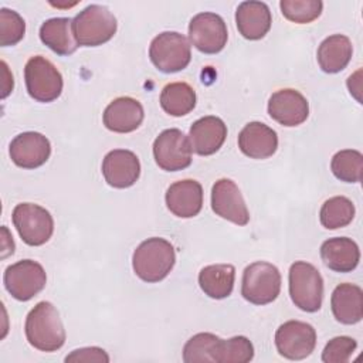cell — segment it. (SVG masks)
Here are the masks:
<instances>
[{"mask_svg": "<svg viewBox=\"0 0 363 363\" xmlns=\"http://www.w3.org/2000/svg\"><path fill=\"white\" fill-rule=\"evenodd\" d=\"M24 329L28 343L41 352H55L65 343L62 320L51 302H38L28 312Z\"/></svg>", "mask_w": 363, "mask_h": 363, "instance_id": "6da1fadb", "label": "cell"}, {"mask_svg": "<svg viewBox=\"0 0 363 363\" xmlns=\"http://www.w3.org/2000/svg\"><path fill=\"white\" fill-rule=\"evenodd\" d=\"M176 262L173 245L160 237L142 241L132 257L135 274L145 282H159L169 275Z\"/></svg>", "mask_w": 363, "mask_h": 363, "instance_id": "7a4b0ae2", "label": "cell"}, {"mask_svg": "<svg viewBox=\"0 0 363 363\" xmlns=\"http://www.w3.org/2000/svg\"><path fill=\"white\" fill-rule=\"evenodd\" d=\"M115 16L101 4H91L72 18V30L78 45L98 47L108 43L116 33Z\"/></svg>", "mask_w": 363, "mask_h": 363, "instance_id": "3957f363", "label": "cell"}, {"mask_svg": "<svg viewBox=\"0 0 363 363\" xmlns=\"http://www.w3.org/2000/svg\"><path fill=\"white\" fill-rule=\"evenodd\" d=\"M289 295L295 306L316 312L322 306L323 279L320 272L306 261H296L289 268Z\"/></svg>", "mask_w": 363, "mask_h": 363, "instance_id": "277c9868", "label": "cell"}, {"mask_svg": "<svg viewBox=\"0 0 363 363\" xmlns=\"http://www.w3.org/2000/svg\"><path fill=\"white\" fill-rule=\"evenodd\" d=\"M281 291L279 269L265 261L250 264L242 272L241 295L254 305H267L275 301Z\"/></svg>", "mask_w": 363, "mask_h": 363, "instance_id": "5b68a950", "label": "cell"}, {"mask_svg": "<svg viewBox=\"0 0 363 363\" xmlns=\"http://www.w3.org/2000/svg\"><path fill=\"white\" fill-rule=\"evenodd\" d=\"M152 64L164 74L184 69L191 60L189 40L176 31H163L156 35L149 47Z\"/></svg>", "mask_w": 363, "mask_h": 363, "instance_id": "8992f818", "label": "cell"}, {"mask_svg": "<svg viewBox=\"0 0 363 363\" xmlns=\"http://www.w3.org/2000/svg\"><path fill=\"white\" fill-rule=\"evenodd\" d=\"M24 79L28 95L38 102H51L62 92L61 72L43 55H34L27 61Z\"/></svg>", "mask_w": 363, "mask_h": 363, "instance_id": "52a82bcc", "label": "cell"}, {"mask_svg": "<svg viewBox=\"0 0 363 363\" xmlns=\"http://www.w3.org/2000/svg\"><path fill=\"white\" fill-rule=\"evenodd\" d=\"M13 224L21 240L31 247L45 244L54 231V220L48 210L34 203H20L14 207Z\"/></svg>", "mask_w": 363, "mask_h": 363, "instance_id": "ba28073f", "label": "cell"}, {"mask_svg": "<svg viewBox=\"0 0 363 363\" xmlns=\"http://www.w3.org/2000/svg\"><path fill=\"white\" fill-rule=\"evenodd\" d=\"M3 281L7 292L14 299L26 302L44 289L47 275L37 261L21 259L6 268Z\"/></svg>", "mask_w": 363, "mask_h": 363, "instance_id": "9c48e42d", "label": "cell"}, {"mask_svg": "<svg viewBox=\"0 0 363 363\" xmlns=\"http://www.w3.org/2000/svg\"><path fill=\"white\" fill-rule=\"evenodd\" d=\"M157 166L166 172H177L191 164V146L180 129H166L153 142Z\"/></svg>", "mask_w": 363, "mask_h": 363, "instance_id": "30bf717a", "label": "cell"}, {"mask_svg": "<svg viewBox=\"0 0 363 363\" xmlns=\"http://www.w3.org/2000/svg\"><path fill=\"white\" fill-rule=\"evenodd\" d=\"M275 346L281 356L289 360H302L313 352L316 332L306 322L288 320L277 329Z\"/></svg>", "mask_w": 363, "mask_h": 363, "instance_id": "8fae6325", "label": "cell"}, {"mask_svg": "<svg viewBox=\"0 0 363 363\" xmlns=\"http://www.w3.org/2000/svg\"><path fill=\"white\" fill-rule=\"evenodd\" d=\"M189 38L199 51L204 54H217L227 44V26L216 13H199L190 20Z\"/></svg>", "mask_w": 363, "mask_h": 363, "instance_id": "7c38bea8", "label": "cell"}, {"mask_svg": "<svg viewBox=\"0 0 363 363\" xmlns=\"http://www.w3.org/2000/svg\"><path fill=\"white\" fill-rule=\"evenodd\" d=\"M213 211L237 225H245L250 221V213L238 186L230 179H220L211 189Z\"/></svg>", "mask_w": 363, "mask_h": 363, "instance_id": "4fadbf2b", "label": "cell"}, {"mask_svg": "<svg viewBox=\"0 0 363 363\" xmlns=\"http://www.w3.org/2000/svg\"><path fill=\"white\" fill-rule=\"evenodd\" d=\"M268 113L282 126H298L306 121L309 104L299 91L284 88L271 95Z\"/></svg>", "mask_w": 363, "mask_h": 363, "instance_id": "5bb4252c", "label": "cell"}, {"mask_svg": "<svg viewBox=\"0 0 363 363\" xmlns=\"http://www.w3.org/2000/svg\"><path fill=\"white\" fill-rule=\"evenodd\" d=\"M11 162L23 169H35L43 166L51 155L50 140L38 132H23L10 143Z\"/></svg>", "mask_w": 363, "mask_h": 363, "instance_id": "9a60e30c", "label": "cell"}, {"mask_svg": "<svg viewBox=\"0 0 363 363\" xmlns=\"http://www.w3.org/2000/svg\"><path fill=\"white\" fill-rule=\"evenodd\" d=\"M102 174L109 186L126 189L133 186L139 179L140 162L132 150L113 149L104 157Z\"/></svg>", "mask_w": 363, "mask_h": 363, "instance_id": "2e32d148", "label": "cell"}, {"mask_svg": "<svg viewBox=\"0 0 363 363\" xmlns=\"http://www.w3.org/2000/svg\"><path fill=\"white\" fill-rule=\"evenodd\" d=\"M164 199L170 213L180 218H191L203 207V187L197 180H179L169 186Z\"/></svg>", "mask_w": 363, "mask_h": 363, "instance_id": "e0dca14e", "label": "cell"}, {"mask_svg": "<svg viewBox=\"0 0 363 363\" xmlns=\"http://www.w3.org/2000/svg\"><path fill=\"white\" fill-rule=\"evenodd\" d=\"M143 116V106L138 99L119 96L105 108L102 119L106 129L116 133H129L140 126Z\"/></svg>", "mask_w": 363, "mask_h": 363, "instance_id": "ac0fdd59", "label": "cell"}, {"mask_svg": "<svg viewBox=\"0 0 363 363\" xmlns=\"http://www.w3.org/2000/svg\"><path fill=\"white\" fill-rule=\"evenodd\" d=\"M227 138V126L218 116H204L197 119L189 132L191 150L200 156L216 153Z\"/></svg>", "mask_w": 363, "mask_h": 363, "instance_id": "d6986e66", "label": "cell"}, {"mask_svg": "<svg viewBox=\"0 0 363 363\" xmlns=\"http://www.w3.org/2000/svg\"><path fill=\"white\" fill-rule=\"evenodd\" d=\"M238 147L251 159H267L277 152V132L262 122H250L238 135Z\"/></svg>", "mask_w": 363, "mask_h": 363, "instance_id": "ffe728a7", "label": "cell"}, {"mask_svg": "<svg viewBox=\"0 0 363 363\" xmlns=\"http://www.w3.org/2000/svg\"><path fill=\"white\" fill-rule=\"evenodd\" d=\"M269 7L262 1H242L235 11V24L247 40H261L271 28Z\"/></svg>", "mask_w": 363, "mask_h": 363, "instance_id": "44dd1931", "label": "cell"}, {"mask_svg": "<svg viewBox=\"0 0 363 363\" xmlns=\"http://www.w3.org/2000/svg\"><path fill=\"white\" fill-rule=\"evenodd\" d=\"M320 258L335 272H352L360 261V250L352 238L335 237L323 241Z\"/></svg>", "mask_w": 363, "mask_h": 363, "instance_id": "7402d4cb", "label": "cell"}, {"mask_svg": "<svg viewBox=\"0 0 363 363\" xmlns=\"http://www.w3.org/2000/svg\"><path fill=\"white\" fill-rule=\"evenodd\" d=\"M330 308L337 322L354 325L363 318V291L354 284L337 285L330 296Z\"/></svg>", "mask_w": 363, "mask_h": 363, "instance_id": "603a6c76", "label": "cell"}, {"mask_svg": "<svg viewBox=\"0 0 363 363\" xmlns=\"http://www.w3.org/2000/svg\"><path fill=\"white\" fill-rule=\"evenodd\" d=\"M40 40L58 55H71L78 48L72 30V18L54 17L40 27Z\"/></svg>", "mask_w": 363, "mask_h": 363, "instance_id": "cb8c5ba5", "label": "cell"}, {"mask_svg": "<svg viewBox=\"0 0 363 363\" xmlns=\"http://www.w3.org/2000/svg\"><path fill=\"white\" fill-rule=\"evenodd\" d=\"M352 54L353 45L349 37L343 34H333L320 43L316 58L323 72L336 74L346 68Z\"/></svg>", "mask_w": 363, "mask_h": 363, "instance_id": "d4e9b609", "label": "cell"}, {"mask_svg": "<svg viewBox=\"0 0 363 363\" xmlns=\"http://www.w3.org/2000/svg\"><path fill=\"white\" fill-rule=\"evenodd\" d=\"M235 268L231 264H214L204 267L199 274L201 291L213 299H224L234 288Z\"/></svg>", "mask_w": 363, "mask_h": 363, "instance_id": "484cf974", "label": "cell"}, {"mask_svg": "<svg viewBox=\"0 0 363 363\" xmlns=\"http://www.w3.org/2000/svg\"><path fill=\"white\" fill-rule=\"evenodd\" d=\"M160 106L172 116H184L196 106V91L187 82H170L162 89Z\"/></svg>", "mask_w": 363, "mask_h": 363, "instance_id": "4316f807", "label": "cell"}, {"mask_svg": "<svg viewBox=\"0 0 363 363\" xmlns=\"http://www.w3.org/2000/svg\"><path fill=\"white\" fill-rule=\"evenodd\" d=\"M221 343L223 339L213 333H197L186 342L183 347V360L186 363H220Z\"/></svg>", "mask_w": 363, "mask_h": 363, "instance_id": "83f0119b", "label": "cell"}, {"mask_svg": "<svg viewBox=\"0 0 363 363\" xmlns=\"http://www.w3.org/2000/svg\"><path fill=\"white\" fill-rule=\"evenodd\" d=\"M354 217V204L345 196H335L326 200L319 213L320 224L328 230L346 227Z\"/></svg>", "mask_w": 363, "mask_h": 363, "instance_id": "f1b7e54d", "label": "cell"}, {"mask_svg": "<svg viewBox=\"0 0 363 363\" xmlns=\"http://www.w3.org/2000/svg\"><path fill=\"white\" fill-rule=\"evenodd\" d=\"M330 169L340 182L359 183L363 173V155L354 149L339 150L332 157Z\"/></svg>", "mask_w": 363, "mask_h": 363, "instance_id": "f546056e", "label": "cell"}, {"mask_svg": "<svg viewBox=\"0 0 363 363\" xmlns=\"http://www.w3.org/2000/svg\"><path fill=\"white\" fill-rule=\"evenodd\" d=\"M279 7L286 20L306 24L320 16L323 3L320 0H281Z\"/></svg>", "mask_w": 363, "mask_h": 363, "instance_id": "4dcf8cb0", "label": "cell"}, {"mask_svg": "<svg viewBox=\"0 0 363 363\" xmlns=\"http://www.w3.org/2000/svg\"><path fill=\"white\" fill-rule=\"evenodd\" d=\"M26 23L23 17L10 9L0 10V44L1 47L14 45L24 37Z\"/></svg>", "mask_w": 363, "mask_h": 363, "instance_id": "1f68e13d", "label": "cell"}, {"mask_svg": "<svg viewBox=\"0 0 363 363\" xmlns=\"http://www.w3.org/2000/svg\"><path fill=\"white\" fill-rule=\"evenodd\" d=\"M254 357V346L245 336H234L221 343L220 363H247Z\"/></svg>", "mask_w": 363, "mask_h": 363, "instance_id": "d6a6232c", "label": "cell"}, {"mask_svg": "<svg viewBox=\"0 0 363 363\" xmlns=\"http://www.w3.org/2000/svg\"><path fill=\"white\" fill-rule=\"evenodd\" d=\"M357 347V342L350 336H336L330 339L323 352L322 360L325 363H346Z\"/></svg>", "mask_w": 363, "mask_h": 363, "instance_id": "836d02e7", "label": "cell"}, {"mask_svg": "<svg viewBox=\"0 0 363 363\" xmlns=\"http://www.w3.org/2000/svg\"><path fill=\"white\" fill-rule=\"evenodd\" d=\"M65 362H85V363H91V362H98V363H108L109 362V356L106 354V352L101 347H82V349H77L72 350L67 357Z\"/></svg>", "mask_w": 363, "mask_h": 363, "instance_id": "e575fe53", "label": "cell"}, {"mask_svg": "<svg viewBox=\"0 0 363 363\" xmlns=\"http://www.w3.org/2000/svg\"><path fill=\"white\" fill-rule=\"evenodd\" d=\"M1 67H3V84H1L3 92H1V98H6L13 91L14 82H13V75L10 74L9 67L4 61H1Z\"/></svg>", "mask_w": 363, "mask_h": 363, "instance_id": "d590c367", "label": "cell"}]
</instances>
